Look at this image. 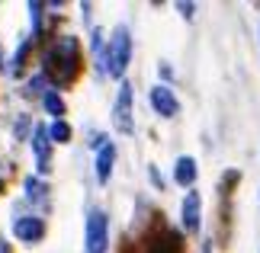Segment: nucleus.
<instances>
[{"instance_id":"8","label":"nucleus","mask_w":260,"mask_h":253,"mask_svg":"<svg viewBox=\"0 0 260 253\" xmlns=\"http://www.w3.org/2000/svg\"><path fill=\"white\" fill-rule=\"evenodd\" d=\"M151 106H154V113L161 116V119H174L180 113V99L174 96V90L167 87V84L151 87Z\"/></svg>"},{"instance_id":"10","label":"nucleus","mask_w":260,"mask_h":253,"mask_svg":"<svg viewBox=\"0 0 260 253\" xmlns=\"http://www.w3.org/2000/svg\"><path fill=\"white\" fill-rule=\"evenodd\" d=\"M113 164H116V144L103 141V144H100V151H96V179H100V183H109Z\"/></svg>"},{"instance_id":"9","label":"nucleus","mask_w":260,"mask_h":253,"mask_svg":"<svg viewBox=\"0 0 260 253\" xmlns=\"http://www.w3.org/2000/svg\"><path fill=\"white\" fill-rule=\"evenodd\" d=\"M32 151H36V170L39 173H48V170H52V141H48L45 125L32 128Z\"/></svg>"},{"instance_id":"12","label":"nucleus","mask_w":260,"mask_h":253,"mask_svg":"<svg viewBox=\"0 0 260 253\" xmlns=\"http://www.w3.org/2000/svg\"><path fill=\"white\" fill-rule=\"evenodd\" d=\"M26 199H29V202H36L39 208H45V205H48V186L42 183V179L29 176V179H26Z\"/></svg>"},{"instance_id":"14","label":"nucleus","mask_w":260,"mask_h":253,"mask_svg":"<svg viewBox=\"0 0 260 253\" xmlns=\"http://www.w3.org/2000/svg\"><path fill=\"white\" fill-rule=\"evenodd\" d=\"M48 141H55V144H68V141H71V125H68L64 119H55L52 128H48Z\"/></svg>"},{"instance_id":"20","label":"nucleus","mask_w":260,"mask_h":253,"mask_svg":"<svg viewBox=\"0 0 260 253\" xmlns=\"http://www.w3.org/2000/svg\"><path fill=\"white\" fill-rule=\"evenodd\" d=\"M0 67H4V52H0Z\"/></svg>"},{"instance_id":"13","label":"nucleus","mask_w":260,"mask_h":253,"mask_svg":"<svg viewBox=\"0 0 260 253\" xmlns=\"http://www.w3.org/2000/svg\"><path fill=\"white\" fill-rule=\"evenodd\" d=\"M42 106H45V113L48 116H55V119H61L64 116V99L55 93V90H45L42 93Z\"/></svg>"},{"instance_id":"21","label":"nucleus","mask_w":260,"mask_h":253,"mask_svg":"<svg viewBox=\"0 0 260 253\" xmlns=\"http://www.w3.org/2000/svg\"><path fill=\"white\" fill-rule=\"evenodd\" d=\"M0 192H4V183H0Z\"/></svg>"},{"instance_id":"3","label":"nucleus","mask_w":260,"mask_h":253,"mask_svg":"<svg viewBox=\"0 0 260 253\" xmlns=\"http://www.w3.org/2000/svg\"><path fill=\"white\" fill-rule=\"evenodd\" d=\"M106 247H109V218H106V211L93 208L87 218L84 253H106Z\"/></svg>"},{"instance_id":"1","label":"nucleus","mask_w":260,"mask_h":253,"mask_svg":"<svg viewBox=\"0 0 260 253\" xmlns=\"http://www.w3.org/2000/svg\"><path fill=\"white\" fill-rule=\"evenodd\" d=\"M77 74H81V45L74 35H58L42 55V77L55 87H68L77 80Z\"/></svg>"},{"instance_id":"18","label":"nucleus","mask_w":260,"mask_h":253,"mask_svg":"<svg viewBox=\"0 0 260 253\" xmlns=\"http://www.w3.org/2000/svg\"><path fill=\"white\" fill-rule=\"evenodd\" d=\"M42 84H45V77H42V74L32 77V80H29V93H39V90H42Z\"/></svg>"},{"instance_id":"7","label":"nucleus","mask_w":260,"mask_h":253,"mask_svg":"<svg viewBox=\"0 0 260 253\" xmlns=\"http://www.w3.org/2000/svg\"><path fill=\"white\" fill-rule=\"evenodd\" d=\"M13 234L16 240H23V244H39V240L45 237V221L39 215H23L13 221Z\"/></svg>"},{"instance_id":"19","label":"nucleus","mask_w":260,"mask_h":253,"mask_svg":"<svg viewBox=\"0 0 260 253\" xmlns=\"http://www.w3.org/2000/svg\"><path fill=\"white\" fill-rule=\"evenodd\" d=\"M148 173H151V179H154V186H164V179H161V173H157V167H151V170H148Z\"/></svg>"},{"instance_id":"17","label":"nucleus","mask_w":260,"mask_h":253,"mask_svg":"<svg viewBox=\"0 0 260 253\" xmlns=\"http://www.w3.org/2000/svg\"><path fill=\"white\" fill-rule=\"evenodd\" d=\"M177 10H180V16H183V19H193L196 4H177Z\"/></svg>"},{"instance_id":"16","label":"nucleus","mask_w":260,"mask_h":253,"mask_svg":"<svg viewBox=\"0 0 260 253\" xmlns=\"http://www.w3.org/2000/svg\"><path fill=\"white\" fill-rule=\"evenodd\" d=\"M42 13H45V4H29V16H32V39H39V32H42Z\"/></svg>"},{"instance_id":"2","label":"nucleus","mask_w":260,"mask_h":253,"mask_svg":"<svg viewBox=\"0 0 260 253\" xmlns=\"http://www.w3.org/2000/svg\"><path fill=\"white\" fill-rule=\"evenodd\" d=\"M100 61H103V70H106L109 77L122 80L128 61H132V35H128L125 26H116V29H113L109 45L103 48V58H100Z\"/></svg>"},{"instance_id":"5","label":"nucleus","mask_w":260,"mask_h":253,"mask_svg":"<svg viewBox=\"0 0 260 253\" xmlns=\"http://www.w3.org/2000/svg\"><path fill=\"white\" fill-rule=\"evenodd\" d=\"M145 253H183V234L174 228H157L145 244Z\"/></svg>"},{"instance_id":"4","label":"nucleus","mask_w":260,"mask_h":253,"mask_svg":"<svg viewBox=\"0 0 260 253\" xmlns=\"http://www.w3.org/2000/svg\"><path fill=\"white\" fill-rule=\"evenodd\" d=\"M113 125H116V131H122V135H132V131H135V119H132V84H128V80H122V87H119L116 106H113Z\"/></svg>"},{"instance_id":"15","label":"nucleus","mask_w":260,"mask_h":253,"mask_svg":"<svg viewBox=\"0 0 260 253\" xmlns=\"http://www.w3.org/2000/svg\"><path fill=\"white\" fill-rule=\"evenodd\" d=\"M29 45H32V39H26L23 45L16 48V55H13V64H10V74H19L23 70V64H26V52H29Z\"/></svg>"},{"instance_id":"6","label":"nucleus","mask_w":260,"mask_h":253,"mask_svg":"<svg viewBox=\"0 0 260 253\" xmlns=\"http://www.w3.org/2000/svg\"><path fill=\"white\" fill-rule=\"evenodd\" d=\"M180 221H183V231H186V234H199V225H203V199H199L196 189L186 192L183 208H180Z\"/></svg>"},{"instance_id":"11","label":"nucleus","mask_w":260,"mask_h":253,"mask_svg":"<svg viewBox=\"0 0 260 253\" xmlns=\"http://www.w3.org/2000/svg\"><path fill=\"white\" fill-rule=\"evenodd\" d=\"M174 179H177V186H193L196 183V160L183 154V157H177V164H174Z\"/></svg>"}]
</instances>
